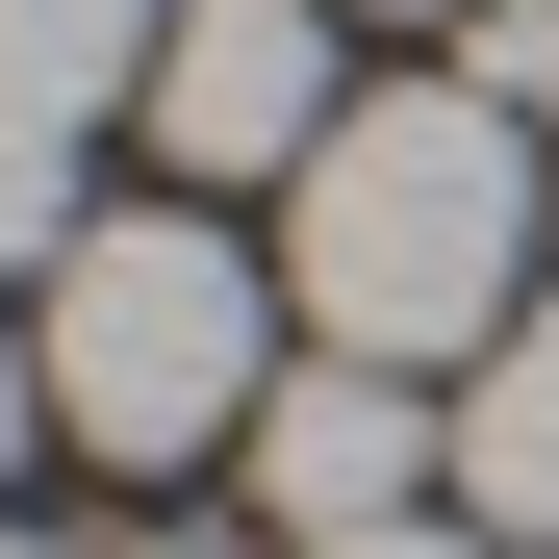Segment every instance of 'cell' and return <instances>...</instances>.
<instances>
[{
  "label": "cell",
  "instance_id": "ba28073f",
  "mask_svg": "<svg viewBox=\"0 0 559 559\" xmlns=\"http://www.w3.org/2000/svg\"><path fill=\"white\" fill-rule=\"evenodd\" d=\"M457 76H484V103L559 153V0H484V51H457Z\"/></svg>",
  "mask_w": 559,
  "mask_h": 559
},
{
  "label": "cell",
  "instance_id": "277c9868",
  "mask_svg": "<svg viewBox=\"0 0 559 559\" xmlns=\"http://www.w3.org/2000/svg\"><path fill=\"white\" fill-rule=\"evenodd\" d=\"M457 484V407L407 382V356H280V407H254V509L280 534H382Z\"/></svg>",
  "mask_w": 559,
  "mask_h": 559
},
{
  "label": "cell",
  "instance_id": "5b68a950",
  "mask_svg": "<svg viewBox=\"0 0 559 559\" xmlns=\"http://www.w3.org/2000/svg\"><path fill=\"white\" fill-rule=\"evenodd\" d=\"M457 509H484L509 559L559 534V280H534V306H509L484 356H457Z\"/></svg>",
  "mask_w": 559,
  "mask_h": 559
},
{
  "label": "cell",
  "instance_id": "3957f363",
  "mask_svg": "<svg viewBox=\"0 0 559 559\" xmlns=\"http://www.w3.org/2000/svg\"><path fill=\"white\" fill-rule=\"evenodd\" d=\"M331 0H178V51H153V153H178V204H229V178H306L331 153Z\"/></svg>",
  "mask_w": 559,
  "mask_h": 559
},
{
  "label": "cell",
  "instance_id": "9c48e42d",
  "mask_svg": "<svg viewBox=\"0 0 559 559\" xmlns=\"http://www.w3.org/2000/svg\"><path fill=\"white\" fill-rule=\"evenodd\" d=\"M280 559H509L484 509H382V534H280Z\"/></svg>",
  "mask_w": 559,
  "mask_h": 559
},
{
  "label": "cell",
  "instance_id": "8992f818",
  "mask_svg": "<svg viewBox=\"0 0 559 559\" xmlns=\"http://www.w3.org/2000/svg\"><path fill=\"white\" fill-rule=\"evenodd\" d=\"M153 51H178V0H0V103H26V128L153 103Z\"/></svg>",
  "mask_w": 559,
  "mask_h": 559
},
{
  "label": "cell",
  "instance_id": "30bf717a",
  "mask_svg": "<svg viewBox=\"0 0 559 559\" xmlns=\"http://www.w3.org/2000/svg\"><path fill=\"white\" fill-rule=\"evenodd\" d=\"M26 432H51V331L0 306V484H26Z\"/></svg>",
  "mask_w": 559,
  "mask_h": 559
},
{
  "label": "cell",
  "instance_id": "6da1fadb",
  "mask_svg": "<svg viewBox=\"0 0 559 559\" xmlns=\"http://www.w3.org/2000/svg\"><path fill=\"white\" fill-rule=\"evenodd\" d=\"M280 306L331 356H407L457 382L509 306H534V128L484 76H382V103H331V153L280 178Z\"/></svg>",
  "mask_w": 559,
  "mask_h": 559
},
{
  "label": "cell",
  "instance_id": "7c38bea8",
  "mask_svg": "<svg viewBox=\"0 0 559 559\" xmlns=\"http://www.w3.org/2000/svg\"><path fill=\"white\" fill-rule=\"evenodd\" d=\"M0 559H26V534H0Z\"/></svg>",
  "mask_w": 559,
  "mask_h": 559
},
{
  "label": "cell",
  "instance_id": "7a4b0ae2",
  "mask_svg": "<svg viewBox=\"0 0 559 559\" xmlns=\"http://www.w3.org/2000/svg\"><path fill=\"white\" fill-rule=\"evenodd\" d=\"M26 331H51V432L128 457V484L254 457V407H280V280H254L204 204H103V229L26 280Z\"/></svg>",
  "mask_w": 559,
  "mask_h": 559
},
{
  "label": "cell",
  "instance_id": "52a82bcc",
  "mask_svg": "<svg viewBox=\"0 0 559 559\" xmlns=\"http://www.w3.org/2000/svg\"><path fill=\"white\" fill-rule=\"evenodd\" d=\"M76 229H103V204H76V128H26V103H0V280H51Z\"/></svg>",
  "mask_w": 559,
  "mask_h": 559
},
{
  "label": "cell",
  "instance_id": "8fae6325",
  "mask_svg": "<svg viewBox=\"0 0 559 559\" xmlns=\"http://www.w3.org/2000/svg\"><path fill=\"white\" fill-rule=\"evenodd\" d=\"M103 559H178V534H103Z\"/></svg>",
  "mask_w": 559,
  "mask_h": 559
}]
</instances>
